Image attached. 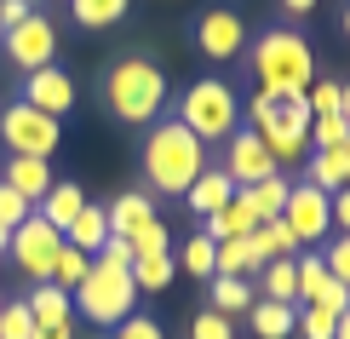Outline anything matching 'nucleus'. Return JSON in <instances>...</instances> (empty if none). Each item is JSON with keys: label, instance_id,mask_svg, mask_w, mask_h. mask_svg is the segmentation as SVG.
<instances>
[{"label": "nucleus", "instance_id": "nucleus-1", "mask_svg": "<svg viewBox=\"0 0 350 339\" xmlns=\"http://www.w3.org/2000/svg\"><path fill=\"white\" fill-rule=\"evenodd\" d=\"M201 173H207V144L172 115L150 121V132H144V184L155 196H184Z\"/></svg>", "mask_w": 350, "mask_h": 339}, {"label": "nucleus", "instance_id": "nucleus-2", "mask_svg": "<svg viewBox=\"0 0 350 339\" xmlns=\"http://www.w3.org/2000/svg\"><path fill=\"white\" fill-rule=\"evenodd\" d=\"M253 75H258V92L270 98H304V86L316 81L310 40L299 29H265L253 40Z\"/></svg>", "mask_w": 350, "mask_h": 339}, {"label": "nucleus", "instance_id": "nucleus-3", "mask_svg": "<svg viewBox=\"0 0 350 339\" xmlns=\"http://www.w3.org/2000/svg\"><path fill=\"white\" fill-rule=\"evenodd\" d=\"M104 98H109V115L126 121V127L161 121V110H167L161 64H150V58H121V64L109 69V81H104Z\"/></svg>", "mask_w": 350, "mask_h": 339}, {"label": "nucleus", "instance_id": "nucleus-4", "mask_svg": "<svg viewBox=\"0 0 350 339\" xmlns=\"http://www.w3.org/2000/svg\"><path fill=\"white\" fill-rule=\"evenodd\" d=\"M241 115L253 121L258 138H265V150L275 155V167H293V161L310 155V110H304V98H270V92H258Z\"/></svg>", "mask_w": 350, "mask_h": 339}, {"label": "nucleus", "instance_id": "nucleus-5", "mask_svg": "<svg viewBox=\"0 0 350 339\" xmlns=\"http://www.w3.org/2000/svg\"><path fill=\"white\" fill-rule=\"evenodd\" d=\"M172 121H184L201 144H224L230 132L241 127V98H236V86H230V81L201 75V81H189V86H184L178 115H172Z\"/></svg>", "mask_w": 350, "mask_h": 339}, {"label": "nucleus", "instance_id": "nucleus-6", "mask_svg": "<svg viewBox=\"0 0 350 339\" xmlns=\"http://www.w3.org/2000/svg\"><path fill=\"white\" fill-rule=\"evenodd\" d=\"M75 299V316H92L98 328H115V322L133 316L138 305V288H133V264H109V259H92L86 282L69 293Z\"/></svg>", "mask_w": 350, "mask_h": 339}, {"label": "nucleus", "instance_id": "nucleus-7", "mask_svg": "<svg viewBox=\"0 0 350 339\" xmlns=\"http://www.w3.org/2000/svg\"><path fill=\"white\" fill-rule=\"evenodd\" d=\"M57 138H64V132H57V121H52V115H40V110H29L23 98L0 110V144H6V155H35V161H52Z\"/></svg>", "mask_w": 350, "mask_h": 339}, {"label": "nucleus", "instance_id": "nucleus-8", "mask_svg": "<svg viewBox=\"0 0 350 339\" xmlns=\"http://www.w3.org/2000/svg\"><path fill=\"white\" fill-rule=\"evenodd\" d=\"M57 247H64V230H52L40 213H29L23 225L12 230L6 253H12V264H18L29 282H46V276H52V259H57Z\"/></svg>", "mask_w": 350, "mask_h": 339}, {"label": "nucleus", "instance_id": "nucleus-9", "mask_svg": "<svg viewBox=\"0 0 350 339\" xmlns=\"http://www.w3.org/2000/svg\"><path fill=\"white\" fill-rule=\"evenodd\" d=\"M0 52H6V64H18L23 75H29V69H46L52 58H57V29H52V18L29 12L18 29H6V35H0Z\"/></svg>", "mask_w": 350, "mask_h": 339}, {"label": "nucleus", "instance_id": "nucleus-10", "mask_svg": "<svg viewBox=\"0 0 350 339\" xmlns=\"http://www.w3.org/2000/svg\"><path fill=\"white\" fill-rule=\"evenodd\" d=\"M224 173H230V184L236 190H247V184H258V179H275V155L265 150V138H258L253 127H236L224 138Z\"/></svg>", "mask_w": 350, "mask_h": 339}, {"label": "nucleus", "instance_id": "nucleus-11", "mask_svg": "<svg viewBox=\"0 0 350 339\" xmlns=\"http://www.w3.org/2000/svg\"><path fill=\"white\" fill-rule=\"evenodd\" d=\"M282 225L299 236V247L327 242V230H333L327 190H316V184H293V190H287V208H282Z\"/></svg>", "mask_w": 350, "mask_h": 339}, {"label": "nucleus", "instance_id": "nucleus-12", "mask_svg": "<svg viewBox=\"0 0 350 339\" xmlns=\"http://www.w3.org/2000/svg\"><path fill=\"white\" fill-rule=\"evenodd\" d=\"M196 47L207 52L213 64H230V58L247 47V23H241V12H230V6L201 12V23H196Z\"/></svg>", "mask_w": 350, "mask_h": 339}, {"label": "nucleus", "instance_id": "nucleus-13", "mask_svg": "<svg viewBox=\"0 0 350 339\" xmlns=\"http://www.w3.org/2000/svg\"><path fill=\"white\" fill-rule=\"evenodd\" d=\"M23 104L57 121V115H69V110H75V81H69L57 64H46V69H29V75H23Z\"/></svg>", "mask_w": 350, "mask_h": 339}, {"label": "nucleus", "instance_id": "nucleus-14", "mask_svg": "<svg viewBox=\"0 0 350 339\" xmlns=\"http://www.w3.org/2000/svg\"><path fill=\"white\" fill-rule=\"evenodd\" d=\"M201 230H207L213 242H247V236L258 230V213H253V201L236 190V196H230L218 213H207V225H201Z\"/></svg>", "mask_w": 350, "mask_h": 339}, {"label": "nucleus", "instance_id": "nucleus-15", "mask_svg": "<svg viewBox=\"0 0 350 339\" xmlns=\"http://www.w3.org/2000/svg\"><path fill=\"white\" fill-rule=\"evenodd\" d=\"M304 184L316 190H345L350 184V138L345 144H327V150H310V167H304Z\"/></svg>", "mask_w": 350, "mask_h": 339}, {"label": "nucleus", "instance_id": "nucleus-16", "mask_svg": "<svg viewBox=\"0 0 350 339\" xmlns=\"http://www.w3.org/2000/svg\"><path fill=\"white\" fill-rule=\"evenodd\" d=\"M6 184L18 190L29 208H40L52 190V161H35V155H6Z\"/></svg>", "mask_w": 350, "mask_h": 339}, {"label": "nucleus", "instance_id": "nucleus-17", "mask_svg": "<svg viewBox=\"0 0 350 339\" xmlns=\"http://www.w3.org/2000/svg\"><path fill=\"white\" fill-rule=\"evenodd\" d=\"M104 218H109V236H121V242H126V236H138L155 218V201L144 196V190H126V196H115L109 208H104Z\"/></svg>", "mask_w": 350, "mask_h": 339}, {"label": "nucleus", "instance_id": "nucleus-18", "mask_svg": "<svg viewBox=\"0 0 350 339\" xmlns=\"http://www.w3.org/2000/svg\"><path fill=\"white\" fill-rule=\"evenodd\" d=\"M247 253H253V271H265L270 259H293L299 253V236L282 225V218H270V225H258L247 236Z\"/></svg>", "mask_w": 350, "mask_h": 339}, {"label": "nucleus", "instance_id": "nucleus-19", "mask_svg": "<svg viewBox=\"0 0 350 339\" xmlns=\"http://www.w3.org/2000/svg\"><path fill=\"white\" fill-rule=\"evenodd\" d=\"M29 316H35V328H69L75 322V299H69L64 288H52V282H35V293H29Z\"/></svg>", "mask_w": 350, "mask_h": 339}, {"label": "nucleus", "instance_id": "nucleus-20", "mask_svg": "<svg viewBox=\"0 0 350 339\" xmlns=\"http://www.w3.org/2000/svg\"><path fill=\"white\" fill-rule=\"evenodd\" d=\"M230 196H236V184H230V173H224V167H207V173H201L196 184L184 190L189 213H201V218H207V213H218V208H224Z\"/></svg>", "mask_w": 350, "mask_h": 339}, {"label": "nucleus", "instance_id": "nucleus-21", "mask_svg": "<svg viewBox=\"0 0 350 339\" xmlns=\"http://www.w3.org/2000/svg\"><path fill=\"white\" fill-rule=\"evenodd\" d=\"M64 242L81 247L86 259H98V253H104V242H109V218H104V208H92V201H86V208L75 213V225L64 230Z\"/></svg>", "mask_w": 350, "mask_h": 339}, {"label": "nucleus", "instance_id": "nucleus-22", "mask_svg": "<svg viewBox=\"0 0 350 339\" xmlns=\"http://www.w3.org/2000/svg\"><path fill=\"white\" fill-rule=\"evenodd\" d=\"M81 208H86V190H81V184H52V190H46V201H40L35 213L46 218L52 230H69V225H75V213H81Z\"/></svg>", "mask_w": 350, "mask_h": 339}, {"label": "nucleus", "instance_id": "nucleus-23", "mask_svg": "<svg viewBox=\"0 0 350 339\" xmlns=\"http://www.w3.org/2000/svg\"><path fill=\"white\" fill-rule=\"evenodd\" d=\"M213 236L207 230H196V236H184L178 247H172V264H178V271H189V276H201V282H213Z\"/></svg>", "mask_w": 350, "mask_h": 339}, {"label": "nucleus", "instance_id": "nucleus-24", "mask_svg": "<svg viewBox=\"0 0 350 339\" xmlns=\"http://www.w3.org/2000/svg\"><path fill=\"white\" fill-rule=\"evenodd\" d=\"M247 322H253V334H258V339H287V334H293V305L253 299V305H247Z\"/></svg>", "mask_w": 350, "mask_h": 339}, {"label": "nucleus", "instance_id": "nucleus-25", "mask_svg": "<svg viewBox=\"0 0 350 339\" xmlns=\"http://www.w3.org/2000/svg\"><path fill=\"white\" fill-rule=\"evenodd\" d=\"M247 305H253V282L247 276H213V311L218 316H247Z\"/></svg>", "mask_w": 350, "mask_h": 339}, {"label": "nucleus", "instance_id": "nucleus-26", "mask_svg": "<svg viewBox=\"0 0 350 339\" xmlns=\"http://www.w3.org/2000/svg\"><path fill=\"white\" fill-rule=\"evenodd\" d=\"M287 190H293V184H287L282 173H275V179H258V184H247L241 196L253 201V213H258V225H270V218H282V208H287Z\"/></svg>", "mask_w": 350, "mask_h": 339}, {"label": "nucleus", "instance_id": "nucleus-27", "mask_svg": "<svg viewBox=\"0 0 350 339\" xmlns=\"http://www.w3.org/2000/svg\"><path fill=\"white\" fill-rule=\"evenodd\" d=\"M172 276H178L172 253H150V259H133V288H138V293H161V288H172Z\"/></svg>", "mask_w": 350, "mask_h": 339}, {"label": "nucleus", "instance_id": "nucleus-28", "mask_svg": "<svg viewBox=\"0 0 350 339\" xmlns=\"http://www.w3.org/2000/svg\"><path fill=\"white\" fill-rule=\"evenodd\" d=\"M86 271H92V259H86L81 247H69V242H64V247H57V259H52V276H46V282H52V288H64V293H75V288L86 282Z\"/></svg>", "mask_w": 350, "mask_h": 339}, {"label": "nucleus", "instance_id": "nucleus-29", "mask_svg": "<svg viewBox=\"0 0 350 339\" xmlns=\"http://www.w3.org/2000/svg\"><path fill=\"white\" fill-rule=\"evenodd\" d=\"M126 6H133V0H69V12H75L81 29H109V23H121Z\"/></svg>", "mask_w": 350, "mask_h": 339}, {"label": "nucleus", "instance_id": "nucleus-30", "mask_svg": "<svg viewBox=\"0 0 350 339\" xmlns=\"http://www.w3.org/2000/svg\"><path fill=\"white\" fill-rule=\"evenodd\" d=\"M293 271H299V305H316V293H322V282H327L322 253H293Z\"/></svg>", "mask_w": 350, "mask_h": 339}, {"label": "nucleus", "instance_id": "nucleus-31", "mask_svg": "<svg viewBox=\"0 0 350 339\" xmlns=\"http://www.w3.org/2000/svg\"><path fill=\"white\" fill-rule=\"evenodd\" d=\"M333 311H322V305H293V334L304 339H333Z\"/></svg>", "mask_w": 350, "mask_h": 339}, {"label": "nucleus", "instance_id": "nucleus-32", "mask_svg": "<svg viewBox=\"0 0 350 339\" xmlns=\"http://www.w3.org/2000/svg\"><path fill=\"white\" fill-rule=\"evenodd\" d=\"M247 271H253L247 242H218L213 247V276H247Z\"/></svg>", "mask_w": 350, "mask_h": 339}, {"label": "nucleus", "instance_id": "nucleus-33", "mask_svg": "<svg viewBox=\"0 0 350 339\" xmlns=\"http://www.w3.org/2000/svg\"><path fill=\"white\" fill-rule=\"evenodd\" d=\"M126 242H133V259H150V253H172V236H167V225H161V218H150V225H144L138 236H126Z\"/></svg>", "mask_w": 350, "mask_h": 339}, {"label": "nucleus", "instance_id": "nucleus-34", "mask_svg": "<svg viewBox=\"0 0 350 339\" xmlns=\"http://www.w3.org/2000/svg\"><path fill=\"white\" fill-rule=\"evenodd\" d=\"M35 334V316H29L23 299H6L0 305V339H29Z\"/></svg>", "mask_w": 350, "mask_h": 339}, {"label": "nucleus", "instance_id": "nucleus-35", "mask_svg": "<svg viewBox=\"0 0 350 339\" xmlns=\"http://www.w3.org/2000/svg\"><path fill=\"white\" fill-rule=\"evenodd\" d=\"M304 110H310V121L316 115H339V81H310L304 86Z\"/></svg>", "mask_w": 350, "mask_h": 339}, {"label": "nucleus", "instance_id": "nucleus-36", "mask_svg": "<svg viewBox=\"0 0 350 339\" xmlns=\"http://www.w3.org/2000/svg\"><path fill=\"white\" fill-rule=\"evenodd\" d=\"M345 138H350L345 115H316L310 121V150H327V144H345Z\"/></svg>", "mask_w": 350, "mask_h": 339}, {"label": "nucleus", "instance_id": "nucleus-37", "mask_svg": "<svg viewBox=\"0 0 350 339\" xmlns=\"http://www.w3.org/2000/svg\"><path fill=\"white\" fill-rule=\"evenodd\" d=\"M189 339H236V322H230V316H218L213 305H207V311L189 322Z\"/></svg>", "mask_w": 350, "mask_h": 339}, {"label": "nucleus", "instance_id": "nucleus-38", "mask_svg": "<svg viewBox=\"0 0 350 339\" xmlns=\"http://www.w3.org/2000/svg\"><path fill=\"white\" fill-rule=\"evenodd\" d=\"M322 264H327L333 282H345V288H350V236H333L327 253H322Z\"/></svg>", "mask_w": 350, "mask_h": 339}, {"label": "nucleus", "instance_id": "nucleus-39", "mask_svg": "<svg viewBox=\"0 0 350 339\" xmlns=\"http://www.w3.org/2000/svg\"><path fill=\"white\" fill-rule=\"evenodd\" d=\"M29 213H35V208H29V201L18 196V190H12L6 179H0V225H6V230H18L23 218H29Z\"/></svg>", "mask_w": 350, "mask_h": 339}, {"label": "nucleus", "instance_id": "nucleus-40", "mask_svg": "<svg viewBox=\"0 0 350 339\" xmlns=\"http://www.w3.org/2000/svg\"><path fill=\"white\" fill-rule=\"evenodd\" d=\"M109 339H167V334H161V322H155V316H126V322H115Z\"/></svg>", "mask_w": 350, "mask_h": 339}, {"label": "nucleus", "instance_id": "nucleus-41", "mask_svg": "<svg viewBox=\"0 0 350 339\" xmlns=\"http://www.w3.org/2000/svg\"><path fill=\"white\" fill-rule=\"evenodd\" d=\"M316 305H322V311H333V316H345V311H350V288L327 276V282H322V293H316Z\"/></svg>", "mask_w": 350, "mask_h": 339}, {"label": "nucleus", "instance_id": "nucleus-42", "mask_svg": "<svg viewBox=\"0 0 350 339\" xmlns=\"http://www.w3.org/2000/svg\"><path fill=\"white\" fill-rule=\"evenodd\" d=\"M327 213H333V230H339V236H350V184L327 196Z\"/></svg>", "mask_w": 350, "mask_h": 339}, {"label": "nucleus", "instance_id": "nucleus-43", "mask_svg": "<svg viewBox=\"0 0 350 339\" xmlns=\"http://www.w3.org/2000/svg\"><path fill=\"white\" fill-rule=\"evenodd\" d=\"M29 12H35V0H0V35H6V29H18Z\"/></svg>", "mask_w": 350, "mask_h": 339}, {"label": "nucleus", "instance_id": "nucleus-44", "mask_svg": "<svg viewBox=\"0 0 350 339\" xmlns=\"http://www.w3.org/2000/svg\"><path fill=\"white\" fill-rule=\"evenodd\" d=\"M29 339H75V322H69V328H35Z\"/></svg>", "mask_w": 350, "mask_h": 339}, {"label": "nucleus", "instance_id": "nucleus-45", "mask_svg": "<svg viewBox=\"0 0 350 339\" xmlns=\"http://www.w3.org/2000/svg\"><path fill=\"white\" fill-rule=\"evenodd\" d=\"M287 12H293V18H304V12H316V0H282Z\"/></svg>", "mask_w": 350, "mask_h": 339}, {"label": "nucleus", "instance_id": "nucleus-46", "mask_svg": "<svg viewBox=\"0 0 350 339\" xmlns=\"http://www.w3.org/2000/svg\"><path fill=\"white\" fill-rule=\"evenodd\" d=\"M339 115L350 121V81H339Z\"/></svg>", "mask_w": 350, "mask_h": 339}, {"label": "nucleus", "instance_id": "nucleus-47", "mask_svg": "<svg viewBox=\"0 0 350 339\" xmlns=\"http://www.w3.org/2000/svg\"><path fill=\"white\" fill-rule=\"evenodd\" d=\"M333 339H350V311H345L339 322H333Z\"/></svg>", "mask_w": 350, "mask_h": 339}, {"label": "nucleus", "instance_id": "nucleus-48", "mask_svg": "<svg viewBox=\"0 0 350 339\" xmlns=\"http://www.w3.org/2000/svg\"><path fill=\"white\" fill-rule=\"evenodd\" d=\"M6 242H12V230H6V225H0V259H6Z\"/></svg>", "mask_w": 350, "mask_h": 339}, {"label": "nucleus", "instance_id": "nucleus-49", "mask_svg": "<svg viewBox=\"0 0 350 339\" xmlns=\"http://www.w3.org/2000/svg\"><path fill=\"white\" fill-rule=\"evenodd\" d=\"M345 35H350V6H345Z\"/></svg>", "mask_w": 350, "mask_h": 339}, {"label": "nucleus", "instance_id": "nucleus-50", "mask_svg": "<svg viewBox=\"0 0 350 339\" xmlns=\"http://www.w3.org/2000/svg\"><path fill=\"white\" fill-rule=\"evenodd\" d=\"M0 110H6V86H0Z\"/></svg>", "mask_w": 350, "mask_h": 339}]
</instances>
